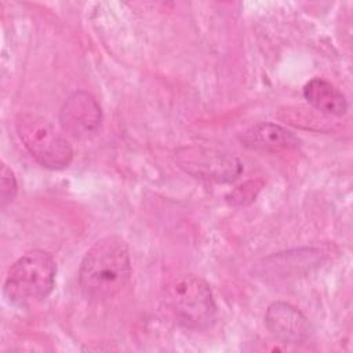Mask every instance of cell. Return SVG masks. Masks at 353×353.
I'll return each instance as SVG.
<instances>
[{
	"label": "cell",
	"instance_id": "cell-1",
	"mask_svg": "<svg viewBox=\"0 0 353 353\" xmlns=\"http://www.w3.org/2000/svg\"><path fill=\"white\" fill-rule=\"evenodd\" d=\"M131 259L125 241L117 236L98 240L84 255L79 269L81 292L92 301L114 296L130 280Z\"/></svg>",
	"mask_w": 353,
	"mask_h": 353
},
{
	"label": "cell",
	"instance_id": "cell-2",
	"mask_svg": "<svg viewBox=\"0 0 353 353\" xmlns=\"http://www.w3.org/2000/svg\"><path fill=\"white\" fill-rule=\"evenodd\" d=\"M163 303L183 328L204 331L216 316V305L210 285L199 276L185 274L170 281L164 288Z\"/></svg>",
	"mask_w": 353,
	"mask_h": 353
},
{
	"label": "cell",
	"instance_id": "cell-3",
	"mask_svg": "<svg viewBox=\"0 0 353 353\" xmlns=\"http://www.w3.org/2000/svg\"><path fill=\"white\" fill-rule=\"evenodd\" d=\"M57 265L43 250L23 254L8 270L4 281V295L12 305H26L46 298L55 284Z\"/></svg>",
	"mask_w": 353,
	"mask_h": 353
},
{
	"label": "cell",
	"instance_id": "cell-4",
	"mask_svg": "<svg viewBox=\"0 0 353 353\" xmlns=\"http://www.w3.org/2000/svg\"><path fill=\"white\" fill-rule=\"evenodd\" d=\"M18 137L29 154L44 168L63 170L73 159L70 143L43 116L21 113L17 117Z\"/></svg>",
	"mask_w": 353,
	"mask_h": 353
},
{
	"label": "cell",
	"instance_id": "cell-5",
	"mask_svg": "<svg viewBox=\"0 0 353 353\" xmlns=\"http://www.w3.org/2000/svg\"><path fill=\"white\" fill-rule=\"evenodd\" d=\"M175 160L189 175L218 183L233 182L243 171L240 160L233 154L204 146L179 148Z\"/></svg>",
	"mask_w": 353,
	"mask_h": 353
},
{
	"label": "cell",
	"instance_id": "cell-6",
	"mask_svg": "<svg viewBox=\"0 0 353 353\" xmlns=\"http://www.w3.org/2000/svg\"><path fill=\"white\" fill-rule=\"evenodd\" d=\"M59 124L74 138H87L98 131L102 123V109L87 91L72 92L61 106Z\"/></svg>",
	"mask_w": 353,
	"mask_h": 353
},
{
	"label": "cell",
	"instance_id": "cell-7",
	"mask_svg": "<svg viewBox=\"0 0 353 353\" xmlns=\"http://www.w3.org/2000/svg\"><path fill=\"white\" fill-rule=\"evenodd\" d=\"M269 332L284 343H303L309 339L312 328L305 314L287 302H273L265 313Z\"/></svg>",
	"mask_w": 353,
	"mask_h": 353
},
{
	"label": "cell",
	"instance_id": "cell-8",
	"mask_svg": "<svg viewBox=\"0 0 353 353\" xmlns=\"http://www.w3.org/2000/svg\"><path fill=\"white\" fill-rule=\"evenodd\" d=\"M243 146L256 152L280 153L299 146V138L290 130L274 123H256L240 135Z\"/></svg>",
	"mask_w": 353,
	"mask_h": 353
},
{
	"label": "cell",
	"instance_id": "cell-9",
	"mask_svg": "<svg viewBox=\"0 0 353 353\" xmlns=\"http://www.w3.org/2000/svg\"><path fill=\"white\" fill-rule=\"evenodd\" d=\"M303 97L316 110L330 116H342L347 110L345 95L332 83L321 77H314L305 84Z\"/></svg>",
	"mask_w": 353,
	"mask_h": 353
},
{
	"label": "cell",
	"instance_id": "cell-10",
	"mask_svg": "<svg viewBox=\"0 0 353 353\" xmlns=\"http://www.w3.org/2000/svg\"><path fill=\"white\" fill-rule=\"evenodd\" d=\"M18 185L14 172L7 167V164H1V172H0V201L1 207H6L8 203H11L17 196Z\"/></svg>",
	"mask_w": 353,
	"mask_h": 353
},
{
	"label": "cell",
	"instance_id": "cell-11",
	"mask_svg": "<svg viewBox=\"0 0 353 353\" xmlns=\"http://www.w3.org/2000/svg\"><path fill=\"white\" fill-rule=\"evenodd\" d=\"M259 189H261V183L258 185L256 181L245 182L244 185L239 186V188L230 194V197H232L230 201H232L233 204H239V205L248 204V203H251V201L255 199V196H256V193H258Z\"/></svg>",
	"mask_w": 353,
	"mask_h": 353
}]
</instances>
